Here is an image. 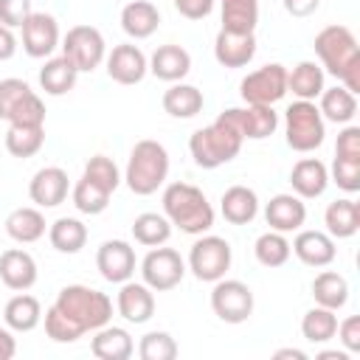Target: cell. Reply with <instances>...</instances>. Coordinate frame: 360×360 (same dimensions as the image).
I'll list each match as a JSON object with an SVG mask.
<instances>
[{"label":"cell","mask_w":360,"mask_h":360,"mask_svg":"<svg viewBox=\"0 0 360 360\" xmlns=\"http://www.w3.org/2000/svg\"><path fill=\"white\" fill-rule=\"evenodd\" d=\"M312 298L318 307H326V309H343L346 301H349V284L340 273L335 270H323L315 276L312 281Z\"/></svg>","instance_id":"cell-32"},{"label":"cell","mask_w":360,"mask_h":360,"mask_svg":"<svg viewBox=\"0 0 360 360\" xmlns=\"http://www.w3.org/2000/svg\"><path fill=\"white\" fill-rule=\"evenodd\" d=\"M256 56V37L253 34H236L219 28L214 39V59L222 68H245Z\"/></svg>","instance_id":"cell-19"},{"label":"cell","mask_w":360,"mask_h":360,"mask_svg":"<svg viewBox=\"0 0 360 360\" xmlns=\"http://www.w3.org/2000/svg\"><path fill=\"white\" fill-rule=\"evenodd\" d=\"M14 354H17V340H14V335L0 326V360H11Z\"/></svg>","instance_id":"cell-54"},{"label":"cell","mask_w":360,"mask_h":360,"mask_svg":"<svg viewBox=\"0 0 360 360\" xmlns=\"http://www.w3.org/2000/svg\"><path fill=\"white\" fill-rule=\"evenodd\" d=\"M118 312L129 323H146L155 315V292L143 281H124L115 301Z\"/></svg>","instance_id":"cell-20"},{"label":"cell","mask_w":360,"mask_h":360,"mask_svg":"<svg viewBox=\"0 0 360 360\" xmlns=\"http://www.w3.org/2000/svg\"><path fill=\"white\" fill-rule=\"evenodd\" d=\"M211 309L225 323H245L253 315V290L239 278H219L211 290Z\"/></svg>","instance_id":"cell-10"},{"label":"cell","mask_w":360,"mask_h":360,"mask_svg":"<svg viewBox=\"0 0 360 360\" xmlns=\"http://www.w3.org/2000/svg\"><path fill=\"white\" fill-rule=\"evenodd\" d=\"M96 267L104 281L124 284L135 273V248L124 239H107L96 253Z\"/></svg>","instance_id":"cell-13"},{"label":"cell","mask_w":360,"mask_h":360,"mask_svg":"<svg viewBox=\"0 0 360 360\" xmlns=\"http://www.w3.org/2000/svg\"><path fill=\"white\" fill-rule=\"evenodd\" d=\"M202 90H197L194 84H183V82H174L166 93H163V110L172 115V118H194L197 112H202Z\"/></svg>","instance_id":"cell-31"},{"label":"cell","mask_w":360,"mask_h":360,"mask_svg":"<svg viewBox=\"0 0 360 360\" xmlns=\"http://www.w3.org/2000/svg\"><path fill=\"white\" fill-rule=\"evenodd\" d=\"M132 236H135V242L143 245V248L166 245L169 236H172V222L166 219V214H155V211L138 214L135 222H132Z\"/></svg>","instance_id":"cell-36"},{"label":"cell","mask_w":360,"mask_h":360,"mask_svg":"<svg viewBox=\"0 0 360 360\" xmlns=\"http://www.w3.org/2000/svg\"><path fill=\"white\" fill-rule=\"evenodd\" d=\"M45 217H42V211L39 208H31V205H25V208H14L8 217H6V233L14 239V242H20V245H31V242H37V239H42L45 236Z\"/></svg>","instance_id":"cell-27"},{"label":"cell","mask_w":360,"mask_h":360,"mask_svg":"<svg viewBox=\"0 0 360 360\" xmlns=\"http://www.w3.org/2000/svg\"><path fill=\"white\" fill-rule=\"evenodd\" d=\"M73 205L82 211V214H101L107 205H110V191H104L101 186H96L93 180L87 177H79V183L73 186Z\"/></svg>","instance_id":"cell-41"},{"label":"cell","mask_w":360,"mask_h":360,"mask_svg":"<svg viewBox=\"0 0 360 360\" xmlns=\"http://www.w3.org/2000/svg\"><path fill=\"white\" fill-rule=\"evenodd\" d=\"M3 321H6V326L14 329V332H31V329H37L39 321H42V307H39V301H37L34 295L20 292V295H14V298L3 307Z\"/></svg>","instance_id":"cell-30"},{"label":"cell","mask_w":360,"mask_h":360,"mask_svg":"<svg viewBox=\"0 0 360 360\" xmlns=\"http://www.w3.org/2000/svg\"><path fill=\"white\" fill-rule=\"evenodd\" d=\"M45 143V127H11L6 132V149L14 158H34Z\"/></svg>","instance_id":"cell-39"},{"label":"cell","mask_w":360,"mask_h":360,"mask_svg":"<svg viewBox=\"0 0 360 360\" xmlns=\"http://www.w3.org/2000/svg\"><path fill=\"white\" fill-rule=\"evenodd\" d=\"M338 332V315L335 309H326V307H312L304 312L301 318V335L309 340V343H326L332 340Z\"/></svg>","instance_id":"cell-38"},{"label":"cell","mask_w":360,"mask_h":360,"mask_svg":"<svg viewBox=\"0 0 360 360\" xmlns=\"http://www.w3.org/2000/svg\"><path fill=\"white\" fill-rule=\"evenodd\" d=\"M160 25V11L149 0H132L121 8V28L132 39H146L158 31Z\"/></svg>","instance_id":"cell-24"},{"label":"cell","mask_w":360,"mask_h":360,"mask_svg":"<svg viewBox=\"0 0 360 360\" xmlns=\"http://www.w3.org/2000/svg\"><path fill=\"white\" fill-rule=\"evenodd\" d=\"M172 3H174V8H177L186 20H202V17H208L211 8H214V0H172Z\"/></svg>","instance_id":"cell-51"},{"label":"cell","mask_w":360,"mask_h":360,"mask_svg":"<svg viewBox=\"0 0 360 360\" xmlns=\"http://www.w3.org/2000/svg\"><path fill=\"white\" fill-rule=\"evenodd\" d=\"M343 343V349L352 354V352H360V318L357 315H349L346 321L338 323V332H335Z\"/></svg>","instance_id":"cell-50"},{"label":"cell","mask_w":360,"mask_h":360,"mask_svg":"<svg viewBox=\"0 0 360 360\" xmlns=\"http://www.w3.org/2000/svg\"><path fill=\"white\" fill-rule=\"evenodd\" d=\"M259 22V0H222V28L253 34Z\"/></svg>","instance_id":"cell-37"},{"label":"cell","mask_w":360,"mask_h":360,"mask_svg":"<svg viewBox=\"0 0 360 360\" xmlns=\"http://www.w3.org/2000/svg\"><path fill=\"white\" fill-rule=\"evenodd\" d=\"M329 180H332L338 188L349 191V194L360 191V160L335 158V160H332V169H329Z\"/></svg>","instance_id":"cell-46"},{"label":"cell","mask_w":360,"mask_h":360,"mask_svg":"<svg viewBox=\"0 0 360 360\" xmlns=\"http://www.w3.org/2000/svg\"><path fill=\"white\" fill-rule=\"evenodd\" d=\"M253 253H256V262H259V264H264V267H281V264H287L292 248H290V242H287L284 233L267 231V233H262V236L256 239Z\"/></svg>","instance_id":"cell-40"},{"label":"cell","mask_w":360,"mask_h":360,"mask_svg":"<svg viewBox=\"0 0 360 360\" xmlns=\"http://www.w3.org/2000/svg\"><path fill=\"white\" fill-rule=\"evenodd\" d=\"M219 118L225 124H231L242 141H262L270 138L278 127V112L267 104H248V107H231L225 112H219Z\"/></svg>","instance_id":"cell-12"},{"label":"cell","mask_w":360,"mask_h":360,"mask_svg":"<svg viewBox=\"0 0 360 360\" xmlns=\"http://www.w3.org/2000/svg\"><path fill=\"white\" fill-rule=\"evenodd\" d=\"M323 222L332 239H349L360 231V205L354 200H335L326 205Z\"/></svg>","instance_id":"cell-28"},{"label":"cell","mask_w":360,"mask_h":360,"mask_svg":"<svg viewBox=\"0 0 360 360\" xmlns=\"http://www.w3.org/2000/svg\"><path fill=\"white\" fill-rule=\"evenodd\" d=\"M169 177V152L163 143L146 138V141H138L129 152V160H127V172H124V180L129 186L132 194L138 197H149L155 194Z\"/></svg>","instance_id":"cell-3"},{"label":"cell","mask_w":360,"mask_h":360,"mask_svg":"<svg viewBox=\"0 0 360 360\" xmlns=\"http://www.w3.org/2000/svg\"><path fill=\"white\" fill-rule=\"evenodd\" d=\"M31 14V0H0V22L8 28H22Z\"/></svg>","instance_id":"cell-48"},{"label":"cell","mask_w":360,"mask_h":360,"mask_svg":"<svg viewBox=\"0 0 360 360\" xmlns=\"http://www.w3.org/2000/svg\"><path fill=\"white\" fill-rule=\"evenodd\" d=\"M82 177L93 180L96 186H101V188H104V191H110V194L121 186V172H118L115 160H112V158H107V155H93V158L84 163Z\"/></svg>","instance_id":"cell-43"},{"label":"cell","mask_w":360,"mask_h":360,"mask_svg":"<svg viewBox=\"0 0 360 360\" xmlns=\"http://www.w3.org/2000/svg\"><path fill=\"white\" fill-rule=\"evenodd\" d=\"M68 318H73L84 332H96L112 318V301L107 292L84 287V284H68L59 290L53 301Z\"/></svg>","instance_id":"cell-5"},{"label":"cell","mask_w":360,"mask_h":360,"mask_svg":"<svg viewBox=\"0 0 360 360\" xmlns=\"http://www.w3.org/2000/svg\"><path fill=\"white\" fill-rule=\"evenodd\" d=\"M14 53H17V37H14V31L8 25L0 22V62L11 59Z\"/></svg>","instance_id":"cell-53"},{"label":"cell","mask_w":360,"mask_h":360,"mask_svg":"<svg viewBox=\"0 0 360 360\" xmlns=\"http://www.w3.org/2000/svg\"><path fill=\"white\" fill-rule=\"evenodd\" d=\"M273 357H276V360H284V357H292V360H307V352H301V349H278Z\"/></svg>","instance_id":"cell-55"},{"label":"cell","mask_w":360,"mask_h":360,"mask_svg":"<svg viewBox=\"0 0 360 360\" xmlns=\"http://www.w3.org/2000/svg\"><path fill=\"white\" fill-rule=\"evenodd\" d=\"M290 183H292V191L301 200L321 197L329 186V169L318 158H301L290 172Z\"/></svg>","instance_id":"cell-23"},{"label":"cell","mask_w":360,"mask_h":360,"mask_svg":"<svg viewBox=\"0 0 360 360\" xmlns=\"http://www.w3.org/2000/svg\"><path fill=\"white\" fill-rule=\"evenodd\" d=\"M335 158L360 160V127H346V129L338 135V143H335Z\"/></svg>","instance_id":"cell-49"},{"label":"cell","mask_w":360,"mask_h":360,"mask_svg":"<svg viewBox=\"0 0 360 360\" xmlns=\"http://www.w3.org/2000/svg\"><path fill=\"white\" fill-rule=\"evenodd\" d=\"M318 360H349V352H321Z\"/></svg>","instance_id":"cell-56"},{"label":"cell","mask_w":360,"mask_h":360,"mask_svg":"<svg viewBox=\"0 0 360 360\" xmlns=\"http://www.w3.org/2000/svg\"><path fill=\"white\" fill-rule=\"evenodd\" d=\"M318 98H321L318 110H321L323 121L349 124V121L357 115V96H354V93H349L343 84H340V87H329V90L323 87V93H321Z\"/></svg>","instance_id":"cell-34"},{"label":"cell","mask_w":360,"mask_h":360,"mask_svg":"<svg viewBox=\"0 0 360 360\" xmlns=\"http://www.w3.org/2000/svg\"><path fill=\"white\" fill-rule=\"evenodd\" d=\"M231 267V245L222 236H202L188 250V270L197 281H219Z\"/></svg>","instance_id":"cell-8"},{"label":"cell","mask_w":360,"mask_h":360,"mask_svg":"<svg viewBox=\"0 0 360 360\" xmlns=\"http://www.w3.org/2000/svg\"><path fill=\"white\" fill-rule=\"evenodd\" d=\"M59 48V25L45 11H31L22 22V51L34 59H45Z\"/></svg>","instance_id":"cell-14"},{"label":"cell","mask_w":360,"mask_h":360,"mask_svg":"<svg viewBox=\"0 0 360 360\" xmlns=\"http://www.w3.org/2000/svg\"><path fill=\"white\" fill-rule=\"evenodd\" d=\"M239 93H242L245 104L273 107L276 101H281L287 96V68L278 62H270V65H262L259 70H250L242 79Z\"/></svg>","instance_id":"cell-11"},{"label":"cell","mask_w":360,"mask_h":360,"mask_svg":"<svg viewBox=\"0 0 360 360\" xmlns=\"http://www.w3.org/2000/svg\"><path fill=\"white\" fill-rule=\"evenodd\" d=\"M31 93V87H28V82L25 79H3L0 82V121H8V115H11V110L22 101V96H28Z\"/></svg>","instance_id":"cell-47"},{"label":"cell","mask_w":360,"mask_h":360,"mask_svg":"<svg viewBox=\"0 0 360 360\" xmlns=\"http://www.w3.org/2000/svg\"><path fill=\"white\" fill-rule=\"evenodd\" d=\"M163 214L183 233L200 236L214 228V208L191 183H169L163 191Z\"/></svg>","instance_id":"cell-2"},{"label":"cell","mask_w":360,"mask_h":360,"mask_svg":"<svg viewBox=\"0 0 360 360\" xmlns=\"http://www.w3.org/2000/svg\"><path fill=\"white\" fill-rule=\"evenodd\" d=\"M264 219H267L270 231L290 233V231H298L304 225L307 205H304V200L298 194H276L264 205Z\"/></svg>","instance_id":"cell-18"},{"label":"cell","mask_w":360,"mask_h":360,"mask_svg":"<svg viewBox=\"0 0 360 360\" xmlns=\"http://www.w3.org/2000/svg\"><path fill=\"white\" fill-rule=\"evenodd\" d=\"M141 276H143V284L152 290V292H169L174 290L183 276H186V262L183 256L174 250V248H152L143 262H141Z\"/></svg>","instance_id":"cell-9"},{"label":"cell","mask_w":360,"mask_h":360,"mask_svg":"<svg viewBox=\"0 0 360 360\" xmlns=\"http://www.w3.org/2000/svg\"><path fill=\"white\" fill-rule=\"evenodd\" d=\"M239 149H242V135L219 115L214 124L197 129L188 138V152L200 169H217L222 163H231L239 155Z\"/></svg>","instance_id":"cell-4"},{"label":"cell","mask_w":360,"mask_h":360,"mask_svg":"<svg viewBox=\"0 0 360 360\" xmlns=\"http://www.w3.org/2000/svg\"><path fill=\"white\" fill-rule=\"evenodd\" d=\"M8 124L11 127H45V104H42V98L34 90L28 96H22V101L8 115Z\"/></svg>","instance_id":"cell-45"},{"label":"cell","mask_w":360,"mask_h":360,"mask_svg":"<svg viewBox=\"0 0 360 360\" xmlns=\"http://www.w3.org/2000/svg\"><path fill=\"white\" fill-rule=\"evenodd\" d=\"M292 253L307 264V267H326L335 262L338 256V248H335V239L323 231H301L298 228V236L295 242L290 245Z\"/></svg>","instance_id":"cell-21"},{"label":"cell","mask_w":360,"mask_h":360,"mask_svg":"<svg viewBox=\"0 0 360 360\" xmlns=\"http://www.w3.org/2000/svg\"><path fill=\"white\" fill-rule=\"evenodd\" d=\"M219 211L231 225H248L259 214V197L248 186H231L219 200Z\"/></svg>","instance_id":"cell-26"},{"label":"cell","mask_w":360,"mask_h":360,"mask_svg":"<svg viewBox=\"0 0 360 360\" xmlns=\"http://www.w3.org/2000/svg\"><path fill=\"white\" fill-rule=\"evenodd\" d=\"M318 6H321V0H284L287 14H292V17H309L318 11Z\"/></svg>","instance_id":"cell-52"},{"label":"cell","mask_w":360,"mask_h":360,"mask_svg":"<svg viewBox=\"0 0 360 360\" xmlns=\"http://www.w3.org/2000/svg\"><path fill=\"white\" fill-rule=\"evenodd\" d=\"M188 70H191V56L183 45H174V42L158 45V51L149 59V73L160 82H172V84L183 82L188 76Z\"/></svg>","instance_id":"cell-22"},{"label":"cell","mask_w":360,"mask_h":360,"mask_svg":"<svg viewBox=\"0 0 360 360\" xmlns=\"http://www.w3.org/2000/svg\"><path fill=\"white\" fill-rule=\"evenodd\" d=\"M45 335L56 343H76L84 335V329L53 304V307L45 309Z\"/></svg>","instance_id":"cell-42"},{"label":"cell","mask_w":360,"mask_h":360,"mask_svg":"<svg viewBox=\"0 0 360 360\" xmlns=\"http://www.w3.org/2000/svg\"><path fill=\"white\" fill-rule=\"evenodd\" d=\"M48 239L59 253H79L87 245V228L76 217H59L48 228Z\"/></svg>","instance_id":"cell-35"},{"label":"cell","mask_w":360,"mask_h":360,"mask_svg":"<svg viewBox=\"0 0 360 360\" xmlns=\"http://www.w3.org/2000/svg\"><path fill=\"white\" fill-rule=\"evenodd\" d=\"M141 360H174L177 357V343L169 332H146L138 343Z\"/></svg>","instance_id":"cell-44"},{"label":"cell","mask_w":360,"mask_h":360,"mask_svg":"<svg viewBox=\"0 0 360 360\" xmlns=\"http://www.w3.org/2000/svg\"><path fill=\"white\" fill-rule=\"evenodd\" d=\"M0 281L14 290V292H25L37 284V262L28 250L22 248H8L0 253Z\"/></svg>","instance_id":"cell-17"},{"label":"cell","mask_w":360,"mask_h":360,"mask_svg":"<svg viewBox=\"0 0 360 360\" xmlns=\"http://www.w3.org/2000/svg\"><path fill=\"white\" fill-rule=\"evenodd\" d=\"M284 135H287V146L295 152H312L323 143L326 124L315 101L298 98L284 110Z\"/></svg>","instance_id":"cell-6"},{"label":"cell","mask_w":360,"mask_h":360,"mask_svg":"<svg viewBox=\"0 0 360 360\" xmlns=\"http://www.w3.org/2000/svg\"><path fill=\"white\" fill-rule=\"evenodd\" d=\"M90 352L98 360H129L132 352H135V343H132L127 329L104 323L101 329H96V335L90 340Z\"/></svg>","instance_id":"cell-25"},{"label":"cell","mask_w":360,"mask_h":360,"mask_svg":"<svg viewBox=\"0 0 360 360\" xmlns=\"http://www.w3.org/2000/svg\"><path fill=\"white\" fill-rule=\"evenodd\" d=\"M68 191H70V180H68V172L59 166L39 169L28 186V197L31 202H37V208H56L59 202L68 200Z\"/></svg>","instance_id":"cell-16"},{"label":"cell","mask_w":360,"mask_h":360,"mask_svg":"<svg viewBox=\"0 0 360 360\" xmlns=\"http://www.w3.org/2000/svg\"><path fill=\"white\" fill-rule=\"evenodd\" d=\"M315 53L321 68L340 79L349 93H360V48L346 25H326L315 34Z\"/></svg>","instance_id":"cell-1"},{"label":"cell","mask_w":360,"mask_h":360,"mask_svg":"<svg viewBox=\"0 0 360 360\" xmlns=\"http://www.w3.org/2000/svg\"><path fill=\"white\" fill-rule=\"evenodd\" d=\"M287 93L301 101H315L323 93V68L315 62H298L287 70Z\"/></svg>","instance_id":"cell-29"},{"label":"cell","mask_w":360,"mask_h":360,"mask_svg":"<svg viewBox=\"0 0 360 360\" xmlns=\"http://www.w3.org/2000/svg\"><path fill=\"white\" fill-rule=\"evenodd\" d=\"M62 56L79 73H90L107 59V42L96 25H73L62 39Z\"/></svg>","instance_id":"cell-7"},{"label":"cell","mask_w":360,"mask_h":360,"mask_svg":"<svg viewBox=\"0 0 360 360\" xmlns=\"http://www.w3.org/2000/svg\"><path fill=\"white\" fill-rule=\"evenodd\" d=\"M79 70L65 59V56H53L39 68V87L48 96H65L73 90Z\"/></svg>","instance_id":"cell-33"},{"label":"cell","mask_w":360,"mask_h":360,"mask_svg":"<svg viewBox=\"0 0 360 360\" xmlns=\"http://www.w3.org/2000/svg\"><path fill=\"white\" fill-rule=\"evenodd\" d=\"M149 73V59L143 56V51L132 42L115 45L107 53V76L118 84H138L143 82V76Z\"/></svg>","instance_id":"cell-15"}]
</instances>
